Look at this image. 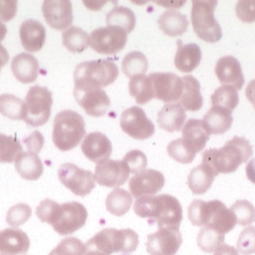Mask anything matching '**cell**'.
<instances>
[{
    "label": "cell",
    "instance_id": "6da1fadb",
    "mask_svg": "<svg viewBox=\"0 0 255 255\" xmlns=\"http://www.w3.org/2000/svg\"><path fill=\"white\" fill-rule=\"evenodd\" d=\"M133 211L138 217L157 223L159 228H180L183 220V210L179 200L169 194L137 198Z\"/></svg>",
    "mask_w": 255,
    "mask_h": 255
},
{
    "label": "cell",
    "instance_id": "7a4b0ae2",
    "mask_svg": "<svg viewBox=\"0 0 255 255\" xmlns=\"http://www.w3.org/2000/svg\"><path fill=\"white\" fill-rule=\"evenodd\" d=\"M251 142L245 137L234 136L220 149H209L203 153L202 162L208 164L216 176L235 172L240 165L253 156Z\"/></svg>",
    "mask_w": 255,
    "mask_h": 255
},
{
    "label": "cell",
    "instance_id": "3957f363",
    "mask_svg": "<svg viewBox=\"0 0 255 255\" xmlns=\"http://www.w3.org/2000/svg\"><path fill=\"white\" fill-rule=\"evenodd\" d=\"M188 217L193 225L210 227L223 235L233 230L237 224L233 212L220 200H193L189 207Z\"/></svg>",
    "mask_w": 255,
    "mask_h": 255
},
{
    "label": "cell",
    "instance_id": "277c9868",
    "mask_svg": "<svg viewBox=\"0 0 255 255\" xmlns=\"http://www.w3.org/2000/svg\"><path fill=\"white\" fill-rule=\"evenodd\" d=\"M119 75L117 65L109 59L79 64L74 73L76 89H102L112 84Z\"/></svg>",
    "mask_w": 255,
    "mask_h": 255
},
{
    "label": "cell",
    "instance_id": "5b68a950",
    "mask_svg": "<svg viewBox=\"0 0 255 255\" xmlns=\"http://www.w3.org/2000/svg\"><path fill=\"white\" fill-rule=\"evenodd\" d=\"M85 133V122L78 112L67 110L56 114L52 140L60 151H70L77 147Z\"/></svg>",
    "mask_w": 255,
    "mask_h": 255
},
{
    "label": "cell",
    "instance_id": "8992f818",
    "mask_svg": "<svg viewBox=\"0 0 255 255\" xmlns=\"http://www.w3.org/2000/svg\"><path fill=\"white\" fill-rule=\"evenodd\" d=\"M86 250H97L106 255L114 253L130 254L138 246V235L131 229L106 228L97 233L86 244Z\"/></svg>",
    "mask_w": 255,
    "mask_h": 255
},
{
    "label": "cell",
    "instance_id": "52a82bcc",
    "mask_svg": "<svg viewBox=\"0 0 255 255\" xmlns=\"http://www.w3.org/2000/svg\"><path fill=\"white\" fill-rule=\"evenodd\" d=\"M218 5L214 0H193L191 23L196 35L207 43H217L223 37L222 27L215 18L214 12Z\"/></svg>",
    "mask_w": 255,
    "mask_h": 255
},
{
    "label": "cell",
    "instance_id": "ba28073f",
    "mask_svg": "<svg viewBox=\"0 0 255 255\" xmlns=\"http://www.w3.org/2000/svg\"><path fill=\"white\" fill-rule=\"evenodd\" d=\"M52 103L51 92L47 87L32 86L24 100L23 121L32 127L46 124L50 116Z\"/></svg>",
    "mask_w": 255,
    "mask_h": 255
},
{
    "label": "cell",
    "instance_id": "9c48e42d",
    "mask_svg": "<svg viewBox=\"0 0 255 255\" xmlns=\"http://www.w3.org/2000/svg\"><path fill=\"white\" fill-rule=\"evenodd\" d=\"M127 34L117 26L99 27L89 35V46L101 54H115L125 48Z\"/></svg>",
    "mask_w": 255,
    "mask_h": 255
},
{
    "label": "cell",
    "instance_id": "30bf717a",
    "mask_svg": "<svg viewBox=\"0 0 255 255\" xmlns=\"http://www.w3.org/2000/svg\"><path fill=\"white\" fill-rule=\"evenodd\" d=\"M58 178L67 189L81 197L89 194L95 188L94 174L71 162L63 163L59 167Z\"/></svg>",
    "mask_w": 255,
    "mask_h": 255
},
{
    "label": "cell",
    "instance_id": "8fae6325",
    "mask_svg": "<svg viewBox=\"0 0 255 255\" xmlns=\"http://www.w3.org/2000/svg\"><path fill=\"white\" fill-rule=\"evenodd\" d=\"M87 217V210L80 202L63 203L60 205L57 219L52 227L59 235L67 236L83 227Z\"/></svg>",
    "mask_w": 255,
    "mask_h": 255
},
{
    "label": "cell",
    "instance_id": "7c38bea8",
    "mask_svg": "<svg viewBox=\"0 0 255 255\" xmlns=\"http://www.w3.org/2000/svg\"><path fill=\"white\" fill-rule=\"evenodd\" d=\"M120 126L130 137L138 140L147 139L155 132L153 122L147 117L143 110L138 107H131L122 112Z\"/></svg>",
    "mask_w": 255,
    "mask_h": 255
},
{
    "label": "cell",
    "instance_id": "4fadbf2b",
    "mask_svg": "<svg viewBox=\"0 0 255 255\" xmlns=\"http://www.w3.org/2000/svg\"><path fill=\"white\" fill-rule=\"evenodd\" d=\"M182 242L180 228L163 227L148 235L146 249L150 255H175Z\"/></svg>",
    "mask_w": 255,
    "mask_h": 255
},
{
    "label": "cell",
    "instance_id": "5bb4252c",
    "mask_svg": "<svg viewBox=\"0 0 255 255\" xmlns=\"http://www.w3.org/2000/svg\"><path fill=\"white\" fill-rule=\"evenodd\" d=\"M155 98L164 103L180 100L183 93V81L172 73H152L149 76Z\"/></svg>",
    "mask_w": 255,
    "mask_h": 255
},
{
    "label": "cell",
    "instance_id": "9a60e30c",
    "mask_svg": "<svg viewBox=\"0 0 255 255\" xmlns=\"http://www.w3.org/2000/svg\"><path fill=\"white\" fill-rule=\"evenodd\" d=\"M129 170L123 160L108 159L96 165L95 181L103 187L118 188L128 179Z\"/></svg>",
    "mask_w": 255,
    "mask_h": 255
},
{
    "label": "cell",
    "instance_id": "2e32d148",
    "mask_svg": "<svg viewBox=\"0 0 255 255\" xmlns=\"http://www.w3.org/2000/svg\"><path fill=\"white\" fill-rule=\"evenodd\" d=\"M165 184V178L155 169H145L129 179L128 188L131 196L137 198L158 193Z\"/></svg>",
    "mask_w": 255,
    "mask_h": 255
},
{
    "label": "cell",
    "instance_id": "e0dca14e",
    "mask_svg": "<svg viewBox=\"0 0 255 255\" xmlns=\"http://www.w3.org/2000/svg\"><path fill=\"white\" fill-rule=\"evenodd\" d=\"M42 11L47 23L54 29L63 30L73 22V6L69 0H46Z\"/></svg>",
    "mask_w": 255,
    "mask_h": 255
},
{
    "label": "cell",
    "instance_id": "ac0fdd59",
    "mask_svg": "<svg viewBox=\"0 0 255 255\" xmlns=\"http://www.w3.org/2000/svg\"><path fill=\"white\" fill-rule=\"evenodd\" d=\"M76 101L88 115L93 117L104 116L110 106L111 100L103 89H74Z\"/></svg>",
    "mask_w": 255,
    "mask_h": 255
},
{
    "label": "cell",
    "instance_id": "d6986e66",
    "mask_svg": "<svg viewBox=\"0 0 255 255\" xmlns=\"http://www.w3.org/2000/svg\"><path fill=\"white\" fill-rule=\"evenodd\" d=\"M81 151L87 159L99 164L110 159L112 153V144L106 134L100 131H93L87 134L83 139Z\"/></svg>",
    "mask_w": 255,
    "mask_h": 255
},
{
    "label": "cell",
    "instance_id": "ffe728a7",
    "mask_svg": "<svg viewBox=\"0 0 255 255\" xmlns=\"http://www.w3.org/2000/svg\"><path fill=\"white\" fill-rule=\"evenodd\" d=\"M215 72L223 85H230L236 90H240L245 84L241 64L234 56L227 55L220 58L216 64Z\"/></svg>",
    "mask_w": 255,
    "mask_h": 255
},
{
    "label": "cell",
    "instance_id": "44dd1931",
    "mask_svg": "<svg viewBox=\"0 0 255 255\" xmlns=\"http://www.w3.org/2000/svg\"><path fill=\"white\" fill-rule=\"evenodd\" d=\"M30 248V240L25 232L16 228L0 231V255H24Z\"/></svg>",
    "mask_w": 255,
    "mask_h": 255
},
{
    "label": "cell",
    "instance_id": "7402d4cb",
    "mask_svg": "<svg viewBox=\"0 0 255 255\" xmlns=\"http://www.w3.org/2000/svg\"><path fill=\"white\" fill-rule=\"evenodd\" d=\"M46 36L45 26L36 19H26L20 24V42L22 47L29 52H35L43 48Z\"/></svg>",
    "mask_w": 255,
    "mask_h": 255
},
{
    "label": "cell",
    "instance_id": "603a6c76",
    "mask_svg": "<svg viewBox=\"0 0 255 255\" xmlns=\"http://www.w3.org/2000/svg\"><path fill=\"white\" fill-rule=\"evenodd\" d=\"M183 139L195 154L201 152L206 146L211 131L203 120L190 119L182 129Z\"/></svg>",
    "mask_w": 255,
    "mask_h": 255
},
{
    "label": "cell",
    "instance_id": "cb8c5ba5",
    "mask_svg": "<svg viewBox=\"0 0 255 255\" xmlns=\"http://www.w3.org/2000/svg\"><path fill=\"white\" fill-rule=\"evenodd\" d=\"M11 69L18 81L22 83H30L38 78L39 62L32 54L21 52L13 58Z\"/></svg>",
    "mask_w": 255,
    "mask_h": 255
},
{
    "label": "cell",
    "instance_id": "d4e9b609",
    "mask_svg": "<svg viewBox=\"0 0 255 255\" xmlns=\"http://www.w3.org/2000/svg\"><path fill=\"white\" fill-rule=\"evenodd\" d=\"M186 112L180 104L165 105L158 113L157 122L160 128L169 132L180 130L186 122Z\"/></svg>",
    "mask_w": 255,
    "mask_h": 255
},
{
    "label": "cell",
    "instance_id": "484cf974",
    "mask_svg": "<svg viewBox=\"0 0 255 255\" xmlns=\"http://www.w3.org/2000/svg\"><path fill=\"white\" fill-rule=\"evenodd\" d=\"M183 93L179 100V104L185 111L198 112L203 106V97L200 92V83L192 76L182 78Z\"/></svg>",
    "mask_w": 255,
    "mask_h": 255
},
{
    "label": "cell",
    "instance_id": "4316f807",
    "mask_svg": "<svg viewBox=\"0 0 255 255\" xmlns=\"http://www.w3.org/2000/svg\"><path fill=\"white\" fill-rule=\"evenodd\" d=\"M15 167L21 178L29 181L38 180L44 172L42 160L31 152H20L15 159Z\"/></svg>",
    "mask_w": 255,
    "mask_h": 255
},
{
    "label": "cell",
    "instance_id": "83f0119b",
    "mask_svg": "<svg viewBox=\"0 0 255 255\" xmlns=\"http://www.w3.org/2000/svg\"><path fill=\"white\" fill-rule=\"evenodd\" d=\"M202 52L196 44L182 45L178 42L174 63L176 68L183 73H191L201 61Z\"/></svg>",
    "mask_w": 255,
    "mask_h": 255
},
{
    "label": "cell",
    "instance_id": "f1b7e54d",
    "mask_svg": "<svg viewBox=\"0 0 255 255\" xmlns=\"http://www.w3.org/2000/svg\"><path fill=\"white\" fill-rule=\"evenodd\" d=\"M160 30L164 34L177 37L183 35L188 30L189 27V20L188 17L180 12L174 10H168L161 14L158 19Z\"/></svg>",
    "mask_w": 255,
    "mask_h": 255
},
{
    "label": "cell",
    "instance_id": "f546056e",
    "mask_svg": "<svg viewBox=\"0 0 255 255\" xmlns=\"http://www.w3.org/2000/svg\"><path fill=\"white\" fill-rule=\"evenodd\" d=\"M215 177L214 170L202 162L191 170L188 178L189 188L194 194H204L211 188Z\"/></svg>",
    "mask_w": 255,
    "mask_h": 255
},
{
    "label": "cell",
    "instance_id": "4dcf8cb0",
    "mask_svg": "<svg viewBox=\"0 0 255 255\" xmlns=\"http://www.w3.org/2000/svg\"><path fill=\"white\" fill-rule=\"evenodd\" d=\"M203 121L209 128L211 134H223L232 126L233 116L228 110L212 107L205 114Z\"/></svg>",
    "mask_w": 255,
    "mask_h": 255
},
{
    "label": "cell",
    "instance_id": "1f68e13d",
    "mask_svg": "<svg viewBox=\"0 0 255 255\" xmlns=\"http://www.w3.org/2000/svg\"><path fill=\"white\" fill-rule=\"evenodd\" d=\"M128 91L138 105H145L155 98L151 80L145 75L130 78L128 82Z\"/></svg>",
    "mask_w": 255,
    "mask_h": 255
},
{
    "label": "cell",
    "instance_id": "d6a6232c",
    "mask_svg": "<svg viewBox=\"0 0 255 255\" xmlns=\"http://www.w3.org/2000/svg\"><path fill=\"white\" fill-rule=\"evenodd\" d=\"M108 26H117L130 33L135 27V16L133 12L124 6H116L107 14Z\"/></svg>",
    "mask_w": 255,
    "mask_h": 255
},
{
    "label": "cell",
    "instance_id": "836d02e7",
    "mask_svg": "<svg viewBox=\"0 0 255 255\" xmlns=\"http://www.w3.org/2000/svg\"><path fill=\"white\" fill-rule=\"evenodd\" d=\"M132 196L123 189H115L108 195L106 200L107 210L116 217H122L129 211Z\"/></svg>",
    "mask_w": 255,
    "mask_h": 255
},
{
    "label": "cell",
    "instance_id": "e575fe53",
    "mask_svg": "<svg viewBox=\"0 0 255 255\" xmlns=\"http://www.w3.org/2000/svg\"><path fill=\"white\" fill-rule=\"evenodd\" d=\"M62 41L69 51L80 53L89 46V34L78 26H71L62 33Z\"/></svg>",
    "mask_w": 255,
    "mask_h": 255
},
{
    "label": "cell",
    "instance_id": "d590c367",
    "mask_svg": "<svg viewBox=\"0 0 255 255\" xmlns=\"http://www.w3.org/2000/svg\"><path fill=\"white\" fill-rule=\"evenodd\" d=\"M211 102L213 107H220L232 112L239 104V94L234 87L223 85L211 96Z\"/></svg>",
    "mask_w": 255,
    "mask_h": 255
},
{
    "label": "cell",
    "instance_id": "8d00e7d4",
    "mask_svg": "<svg viewBox=\"0 0 255 255\" xmlns=\"http://www.w3.org/2000/svg\"><path fill=\"white\" fill-rule=\"evenodd\" d=\"M148 70V60L140 51H131L122 60V71L128 77L145 75Z\"/></svg>",
    "mask_w": 255,
    "mask_h": 255
},
{
    "label": "cell",
    "instance_id": "74e56055",
    "mask_svg": "<svg viewBox=\"0 0 255 255\" xmlns=\"http://www.w3.org/2000/svg\"><path fill=\"white\" fill-rule=\"evenodd\" d=\"M0 113L12 120H23L24 102L12 94L0 95Z\"/></svg>",
    "mask_w": 255,
    "mask_h": 255
},
{
    "label": "cell",
    "instance_id": "f35d334b",
    "mask_svg": "<svg viewBox=\"0 0 255 255\" xmlns=\"http://www.w3.org/2000/svg\"><path fill=\"white\" fill-rule=\"evenodd\" d=\"M224 236L225 235L213 228L203 227L197 236V246L204 253H215V251L224 243Z\"/></svg>",
    "mask_w": 255,
    "mask_h": 255
},
{
    "label": "cell",
    "instance_id": "ab89813d",
    "mask_svg": "<svg viewBox=\"0 0 255 255\" xmlns=\"http://www.w3.org/2000/svg\"><path fill=\"white\" fill-rule=\"evenodd\" d=\"M20 152L22 147L18 139L0 132V162H13Z\"/></svg>",
    "mask_w": 255,
    "mask_h": 255
},
{
    "label": "cell",
    "instance_id": "60d3db41",
    "mask_svg": "<svg viewBox=\"0 0 255 255\" xmlns=\"http://www.w3.org/2000/svg\"><path fill=\"white\" fill-rule=\"evenodd\" d=\"M168 155L180 163H191L195 158V153L186 144L183 138L175 139L167 146Z\"/></svg>",
    "mask_w": 255,
    "mask_h": 255
},
{
    "label": "cell",
    "instance_id": "b9f144b4",
    "mask_svg": "<svg viewBox=\"0 0 255 255\" xmlns=\"http://www.w3.org/2000/svg\"><path fill=\"white\" fill-rule=\"evenodd\" d=\"M230 210L233 212L236 222L242 226H248L255 221V208L248 200L236 201Z\"/></svg>",
    "mask_w": 255,
    "mask_h": 255
},
{
    "label": "cell",
    "instance_id": "7bdbcfd3",
    "mask_svg": "<svg viewBox=\"0 0 255 255\" xmlns=\"http://www.w3.org/2000/svg\"><path fill=\"white\" fill-rule=\"evenodd\" d=\"M86 246L80 240L68 237L62 240L48 255H84Z\"/></svg>",
    "mask_w": 255,
    "mask_h": 255
},
{
    "label": "cell",
    "instance_id": "ee69618b",
    "mask_svg": "<svg viewBox=\"0 0 255 255\" xmlns=\"http://www.w3.org/2000/svg\"><path fill=\"white\" fill-rule=\"evenodd\" d=\"M32 215L31 208L27 204L18 203L10 208L6 215V222L14 227H17L26 223Z\"/></svg>",
    "mask_w": 255,
    "mask_h": 255
},
{
    "label": "cell",
    "instance_id": "f6af8a7d",
    "mask_svg": "<svg viewBox=\"0 0 255 255\" xmlns=\"http://www.w3.org/2000/svg\"><path fill=\"white\" fill-rule=\"evenodd\" d=\"M59 210L60 205L58 203L50 199H45L36 209V216L42 223H48L52 226L57 219Z\"/></svg>",
    "mask_w": 255,
    "mask_h": 255
},
{
    "label": "cell",
    "instance_id": "bcb514c9",
    "mask_svg": "<svg viewBox=\"0 0 255 255\" xmlns=\"http://www.w3.org/2000/svg\"><path fill=\"white\" fill-rule=\"evenodd\" d=\"M237 251L242 255L255 254V227L249 226L240 234L237 242Z\"/></svg>",
    "mask_w": 255,
    "mask_h": 255
},
{
    "label": "cell",
    "instance_id": "7dc6e473",
    "mask_svg": "<svg viewBox=\"0 0 255 255\" xmlns=\"http://www.w3.org/2000/svg\"><path fill=\"white\" fill-rule=\"evenodd\" d=\"M123 161L126 163L129 172L134 175L142 172L147 166V157L139 150L129 151L124 157Z\"/></svg>",
    "mask_w": 255,
    "mask_h": 255
},
{
    "label": "cell",
    "instance_id": "c3c4849f",
    "mask_svg": "<svg viewBox=\"0 0 255 255\" xmlns=\"http://www.w3.org/2000/svg\"><path fill=\"white\" fill-rule=\"evenodd\" d=\"M235 11L241 21L255 22V0H240L236 4Z\"/></svg>",
    "mask_w": 255,
    "mask_h": 255
},
{
    "label": "cell",
    "instance_id": "681fc988",
    "mask_svg": "<svg viewBox=\"0 0 255 255\" xmlns=\"http://www.w3.org/2000/svg\"><path fill=\"white\" fill-rule=\"evenodd\" d=\"M23 142L26 145V147L28 149V152H31L34 154H38L42 150L45 140H44L43 134L40 131L35 130V131L32 132L29 136L24 138Z\"/></svg>",
    "mask_w": 255,
    "mask_h": 255
},
{
    "label": "cell",
    "instance_id": "f907efd6",
    "mask_svg": "<svg viewBox=\"0 0 255 255\" xmlns=\"http://www.w3.org/2000/svg\"><path fill=\"white\" fill-rule=\"evenodd\" d=\"M17 2L15 0H0V19L11 20L16 16Z\"/></svg>",
    "mask_w": 255,
    "mask_h": 255
},
{
    "label": "cell",
    "instance_id": "816d5d0a",
    "mask_svg": "<svg viewBox=\"0 0 255 255\" xmlns=\"http://www.w3.org/2000/svg\"><path fill=\"white\" fill-rule=\"evenodd\" d=\"M214 255H240L239 252L235 249V248H233V247H231V246H229V245H227V244H222L216 251H215V253H214Z\"/></svg>",
    "mask_w": 255,
    "mask_h": 255
},
{
    "label": "cell",
    "instance_id": "f5cc1de1",
    "mask_svg": "<svg viewBox=\"0 0 255 255\" xmlns=\"http://www.w3.org/2000/svg\"><path fill=\"white\" fill-rule=\"evenodd\" d=\"M246 173H247V177L249 178V180L255 184V159H251L247 166H246Z\"/></svg>",
    "mask_w": 255,
    "mask_h": 255
},
{
    "label": "cell",
    "instance_id": "db71d44e",
    "mask_svg": "<svg viewBox=\"0 0 255 255\" xmlns=\"http://www.w3.org/2000/svg\"><path fill=\"white\" fill-rule=\"evenodd\" d=\"M246 96L248 100L255 106V80H252L247 89H246Z\"/></svg>",
    "mask_w": 255,
    "mask_h": 255
},
{
    "label": "cell",
    "instance_id": "11a10c76",
    "mask_svg": "<svg viewBox=\"0 0 255 255\" xmlns=\"http://www.w3.org/2000/svg\"><path fill=\"white\" fill-rule=\"evenodd\" d=\"M106 3H107L106 1H102V2H100V1H83V4H84L88 9L94 10V11L102 9V7H103Z\"/></svg>",
    "mask_w": 255,
    "mask_h": 255
},
{
    "label": "cell",
    "instance_id": "9f6ffc18",
    "mask_svg": "<svg viewBox=\"0 0 255 255\" xmlns=\"http://www.w3.org/2000/svg\"><path fill=\"white\" fill-rule=\"evenodd\" d=\"M9 60V53L7 49L0 44V71Z\"/></svg>",
    "mask_w": 255,
    "mask_h": 255
},
{
    "label": "cell",
    "instance_id": "6f0895ef",
    "mask_svg": "<svg viewBox=\"0 0 255 255\" xmlns=\"http://www.w3.org/2000/svg\"><path fill=\"white\" fill-rule=\"evenodd\" d=\"M186 2H157V4H159L161 6H164L166 8H172V9H176L178 7H181L185 4Z\"/></svg>",
    "mask_w": 255,
    "mask_h": 255
},
{
    "label": "cell",
    "instance_id": "680465c9",
    "mask_svg": "<svg viewBox=\"0 0 255 255\" xmlns=\"http://www.w3.org/2000/svg\"><path fill=\"white\" fill-rule=\"evenodd\" d=\"M7 34V27L0 19V42H2Z\"/></svg>",
    "mask_w": 255,
    "mask_h": 255
},
{
    "label": "cell",
    "instance_id": "91938a15",
    "mask_svg": "<svg viewBox=\"0 0 255 255\" xmlns=\"http://www.w3.org/2000/svg\"><path fill=\"white\" fill-rule=\"evenodd\" d=\"M84 255H106L97 250H86V253Z\"/></svg>",
    "mask_w": 255,
    "mask_h": 255
}]
</instances>
